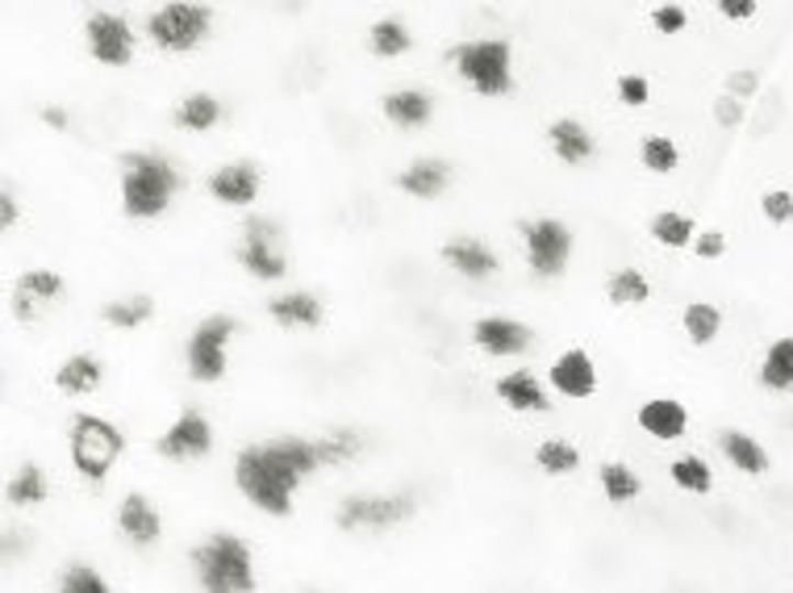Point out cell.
<instances>
[{
	"label": "cell",
	"mask_w": 793,
	"mask_h": 593,
	"mask_svg": "<svg viewBox=\"0 0 793 593\" xmlns=\"http://www.w3.org/2000/svg\"><path fill=\"white\" fill-rule=\"evenodd\" d=\"M313 468H322L317 444H305V439H268V444H255L238 451L234 481L259 510L289 514L292 489L301 485V477H310Z\"/></svg>",
	"instance_id": "6da1fadb"
},
{
	"label": "cell",
	"mask_w": 793,
	"mask_h": 593,
	"mask_svg": "<svg viewBox=\"0 0 793 593\" xmlns=\"http://www.w3.org/2000/svg\"><path fill=\"white\" fill-rule=\"evenodd\" d=\"M180 189V171L164 155L130 150L122 155V205L130 217H159Z\"/></svg>",
	"instance_id": "7a4b0ae2"
},
{
	"label": "cell",
	"mask_w": 793,
	"mask_h": 593,
	"mask_svg": "<svg viewBox=\"0 0 793 593\" xmlns=\"http://www.w3.org/2000/svg\"><path fill=\"white\" fill-rule=\"evenodd\" d=\"M192 564L205 593H250L255 590V569H250V548L238 535H209L201 548L192 551Z\"/></svg>",
	"instance_id": "3957f363"
},
{
	"label": "cell",
	"mask_w": 793,
	"mask_h": 593,
	"mask_svg": "<svg viewBox=\"0 0 793 593\" xmlns=\"http://www.w3.org/2000/svg\"><path fill=\"white\" fill-rule=\"evenodd\" d=\"M122 447L125 435L109 418H97V414H76L71 418V460L88 481H104L109 468L118 465Z\"/></svg>",
	"instance_id": "277c9868"
},
{
	"label": "cell",
	"mask_w": 793,
	"mask_h": 593,
	"mask_svg": "<svg viewBox=\"0 0 793 593\" xmlns=\"http://www.w3.org/2000/svg\"><path fill=\"white\" fill-rule=\"evenodd\" d=\"M459 76L477 88L480 97H505L514 88L510 76V43L501 38H480V43H459L451 51Z\"/></svg>",
	"instance_id": "5b68a950"
},
{
	"label": "cell",
	"mask_w": 793,
	"mask_h": 593,
	"mask_svg": "<svg viewBox=\"0 0 793 593\" xmlns=\"http://www.w3.org/2000/svg\"><path fill=\"white\" fill-rule=\"evenodd\" d=\"M234 331L238 326L226 314H213L192 331V339H188V377L192 381L213 384L226 377V343Z\"/></svg>",
	"instance_id": "8992f818"
},
{
	"label": "cell",
	"mask_w": 793,
	"mask_h": 593,
	"mask_svg": "<svg viewBox=\"0 0 793 593\" xmlns=\"http://www.w3.org/2000/svg\"><path fill=\"white\" fill-rule=\"evenodd\" d=\"M209 4H164L159 13H150V38L164 51H192L209 34Z\"/></svg>",
	"instance_id": "52a82bcc"
},
{
	"label": "cell",
	"mask_w": 793,
	"mask_h": 593,
	"mask_svg": "<svg viewBox=\"0 0 793 593\" xmlns=\"http://www.w3.org/2000/svg\"><path fill=\"white\" fill-rule=\"evenodd\" d=\"M522 234H526V255H530L535 276H560L572 255V231L556 217H539Z\"/></svg>",
	"instance_id": "ba28073f"
},
{
	"label": "cell",
	"mask_w": 793,
	"mask_h": 593,
	"mask_svg": "<svg viewBox=\"0 0 793 593\" xmlns=\"http://www.w3.org/2000/svg\"><path fill=\"white\" fill-rule=\"evenodd\" d=\"M243 247H238V259H243V268L250 276H259V280H280V276L289 272V264H284V255L276 247V222L268 217H250L247 226H243Z\"/></svg>",
	"instance_id": "9c48e42d"
},
{
	"label": "cell",
	"mask_w": 793,
	"mask_h": 593,
	"mask_svg": "<svg viewBox=\"0 0 793 593\" xmlns=\"http://www.w3.org/2000/svg\"><path fill=\"white\" fill-rule=\"evenodd\" d=\"M414 514V493H393V497H347L338 506V527H393Z\"/></svg>",
	"instance_id": "30bf717a"
},
{
	"label": "cell",
	"mask_w": 793,
	"mask_h": 593,
	"mask_svg": "<svg viewBox=\"0 0 793 593\" xmlns=\"http://www.w3.org/2000/svg\"><path fill=\"white\" fill-rule=\"evenodd\" d=\"M209 447H213L209 418L201 410H185V414L171 423V430L159 439V456H167V460H192V456H205Z\"/></svg>",
	"instance_id": "8fae6325"
},
{
	"label": "cell",
	"mask_w": 793,
	"mask_h": 593,
	"mask_svg": "<svg viewBox=\"0 0 793 593\" xmlns=\"http://www.w3.org/2000/svg\"><path fill=\"white\" fill-rule=\"evenodd\" d=\"M88 46H92V55L109 67H122L130 64V55H134V34H130V25L122 18H113V13H92L88 18Z\"/></svg>",
	"instance_id": "7c38bea8"
},
{
	"label": "cell",
	"mask_w": 793,
	"mask_h": 593,
	"mask_svg": "<svg viewBox=\"0 0 793 593\" xmlns=\"http://www.w3.org/2000/svg\"><path fill=\"white\" fill-rule=\"evenodd\" d=\"M477 347L489 356H518L530 347V331L514 318H480L477 322Z\"/></svg>",
	"instance_id": "4fadbf2b"
},
{
	"label": "cell",
	"mask_w": 793,
	"mask_h": 593,
	"mask_svg": "<svg viewBox=\"0 0 793 593\" xmlns=\"http://www.w3.org/2000/svg\"><path fill=\"white\" fill-rule=\"evenodd\" d=\"M209 192L222 201V205H250L259 197V171L250 164H226L209 176Z\"/></svg>",
	"instance_id": "5bb4252c"
},
{
	"label": "cell",
	"mask_w": 793,
	"mask_h": 593,
	"mask_svg": "<svg viewBox=\"0 0 793 593\" xmlns=\"http://www.w3.org/2000/svg\"><path fill=\"white\" fill-rule=\"evenodd\" d=\"M551 384L560 389L563 398H589L597 389V372H593V360L584 356L581 347L563 351L560 360L551 363Z\"/></svg>",
	"instance_id": "9a60e30c"
},
{
	"label": "cell",
	"mask_w": 793,
	"mask_h": 593,
	"mask_svg": "<svg viewBox=\"0 0 793 593\" xmlns=\"http://www.w3.org/2000/svg\"><path fill=\"white\" fill-rule=\"evenodd\" d=\"M639 426H644L651 439H660V444H672V439H681L689 426V414L681 402H672V398H651V402L639 410Z\"/></svg>",
	"instance_id": "2e32d148"
},
{
	"label": "cell",
	"mask_w": 793,
	"mask_h": 593,
	"mask_svg": "<svg viewBox=\"0 0 793 593\" xmlns=\"http://www.w3.org/2000/svg\"><path fill=\"white\" fill-rule=\"evenodd\" d=\"M118 523H122L125 539H130V544H138V548L155 544V539H159V530H164L159 514L150 510V502H146L143 493H125L122 510H118Z\"/></svg>",
	"instance_id": "e0dca14e"
},
{
	"label": "cell",
	"mask_w": 793,
	"mask_h": 593,
	"mask_svg": "<svg viewBox=\"0 0 793 593\" xmlns=\"http://www.w3.org/2000/svg\"><path fill=\"white\" fill-rule=\"evenodd\" d=\"M63 296V280L55 272H25L18 280V289H13V301H18V314L21 318H34L38 314V305H51V301H59Z\"/></svg>",
	"instance_id": "ac0fdd59"
},
{
	"label": "cell",
	"mask_w": 793,
	"mask_h": 593,
	"mask_svg": "<svg viewBox=\"0 0 793 593\" xmlns=\"http://www.w3.org/2000/svg\"><path fill=\"white\" fill-rule=\"evenodd\" d=\"M443 259H447L459 276H472V280H480V276H489L498 268V255L489 251L480 238H451V243L443 247Z\"/></svg>",
	"instance_id": "d6986e66"
},
{
	"label": "cell",
	"mask_w": 793,
	"mask_h": 593,
	"mask_svg": "<svg viewBox=\"0 0 793 593\" xmlns=\"http://www.w3.org/2000/svg\"><path fill=\"white\" fill-rule=\"evenodd\" d=\"M498 398L510 405V410H518V414H526V410H535V414H539V410H547V405H551V402H547V393H543V384L535 381L526 368L510 372V377H501V381H498Z\"/></svg>",
	"instance_id": "ffe728a7"
},
{
	"label": "cell",
	"mask_w": 793,
	"mask_h": 593,
	"mask_svg": "<svg viewBox=\"0 0 793 593\" xmlns=\"http://www.w3.org/2000/svg\"><path fill=\"white\" fill-rule=\"evenodd\" d=\"M718 447H723L727 465H735L739 472H748V477H760V472L769 468V451L756 444L751 435H744V430H723Z\"/></svg>",
	"instance_id": "44dd1931"
},
{
	"label": "cell",
	"mask_w": 793,
	"mask_h": 593,
	"mask_svg": "<svg viewBox=\"0 0 793 593\" xmlns=\"http://www.w3.org/2000/svg\"><path fill=\"white\" fill-rule=\"evenodd\" d=\"M547 138H551V147L560 155L563 164H584L589 155H593V134L581 126V122H572V118H560L556 126L547 130Z\"/></svg>",
	"instance_id": "7402d4cb"
},
{
	"label": "cell",
	"mask_w": 793,
	"mask_h": 593,
	"mask_svg": "<svg viewBox=\"0 0 793 593\" xmlns=\"http://www.w3.org/2000/svg\"><path fill=\"white\" fill-rule=\"evenodd\" d=\"M268 314L280 326H317L322 322V305H317V296L313 293H284V296H276L268 305Z\"/></svg>",
	"instance_id": "603a6c76"
},
{
	"label": "cell",
	"mask_w": 793,
	"mask_h": 593,
	"mask_svg": "<svg viewBox=\"0 0 793 593\" xmlns=\"http://www.w3.org/2000/svg\"><path fill=\"white\" fill-rule=\"evenodd\" d=\"M384 113L405 130L426 126V122H431V97L417 92V88H401V92H389V97H384Z\"/></svg>",
	"instance_id": "cb8c5ba5"
},
{
	"label": "cell",
	"mask_w": 793,
	"mask_h": 593,
	"mask_svg": "<svg viewBox=\"0 0 793 593\" xmlns=\"http://www.w3.org/2000/svg\"><path fill=\"white\" fill-rule=\"evenodd\" d=\"M396 184L410 192V197H438V192L447 189V164L443 159H422L414 168H405L396 176Z\"/></svg>",
	"instance_id": "d4e9b609"
},
{
	"label": "cell",
	"mask_w": 793,
	"mask_h": 593,
	"mask_svg": "<svg viewBox=\"0 0 793 593\" xmlns=\"http://www.w3.org/2000/svg\"><path fill=\"white\" fill-rule=\"evenodd\" d=\"M760 384L772 389V393H790L793 389V335L769 347V356L760 363Z\"/></svg>",
	"instance_id": "484cf974"
},
{
	"label": "cell",
	"mask_w": 793,
	"mask_h": 593,
	"mask_svg": "<svg viewBox=\"0 0 793 593\" xmlns=\"http://www.w3.org/2000/svg\"><path fill=\"white\" fill-rule=\"evenodd\" d=\"M59 389L63 393H92L101 384V360L97 356H71V360L59 368Z\"/></svg>",
	"instance_id": "4316f807"
},
{
	"label": "cell",
	"mask_w": 793,
	"mask_h": 593,
	"mask_svg": "<svg viewBox=\"0 0 793 593\" xmlns=\"http://www.w3.org/2000/svg\"><path fill=\"white\" fill-rule=\"evenodd\" d=\"M718 331H723V314L714 310V305H706V301H693L685 310V335L697 347H706V343L718 339Z\"/></svg>",
	"instance_id": "83f0119b"
},
{
	"label": "cell",
	"mask_w": 793,
	"mask_h": 593,
	"mask_svg": "<svg viewBox=\"0 0 793 593\" xmlns=\"http://www.w3.org/2000/svg\"><path fill=\"white\" fill-rule=\"evenodd\" d=\"M222 118V105L209 97V92H197V97H185V105L176 109V122H180V130H209L213 122Z\"/></svg>",
	"instance_id": "f1b7e54d"
},
{
	"label": "cell",
	"mask_w": 793,
	"mask_h": 593,
	"mask_svg": "<svg viewBox=\"0 0 793 593\" xmlns=\"http://www.w3.org/2000/svg\"><path fill=\"white\" fill-rule=\"evenodd\" d=\"M605 293H610V301H614V305H644L647 296H651V284L644 280V272H635V268H623V272L610 276Z\"/></svg>",
	"instance_id": "f546056e"
},
{
	"label": "cell",
	"mask_w": 793,
	"mask_h": 593,
	"mask_svg": "<svg viewBox=\"0 0 793 593\" xmlns=\"http://www.w3.org/2000/svg\"><path fill=\"white\" fill-rule=\"evenodd\" d=\"M693 217H685V213H656V222H651V234H656V243H664V247H689L693 243Z\"/></svg>",
	"instance_id": "4dcf8cb0"
},
{
	"label": "cell",
	"mask_w": 793,
	"mask_h": 593,
	"mask_svg": "<svg viewBox=\"0 0 793 593\" xmlns=\"http://www.w3.org/2000/svg\"><path fill=\"white\" fill-rule=\"evenodd\" d=\"M150 296H125V301H113V305H104V322L109 326H118V331H134V326H143L150 318Z\"/></svg>",
	"instance_id": "1f68e13d"
},
{
	"label": "cell",
	"mask_w": 793,
	"mask_h": 593,
	"mask_svg": "<svg viewBox=\"0 0 793 593\" xmlns=\"http://www.w3.org/2000/svg\"><path fill=\"white\" fill-rule=\"evenodd\" d=\"M42 497H46V477H42V468L38 465H25L9 481V502L13 506H38Z\"/></svg>",
	"instance_id": "d6a6232c"
},
{
	"label": "cell",
	"mask_w": 793,
	"mask_h": 593,
	"mask_svg": "<svg viewBox=\"0 0 793 593\" xmlns=\"http://www.w3.org/2000/svg\"><path fill=\"white\" fill-rule=\"evenodd\" d=\"M672 481L685 489V493H710V489H714L710 465L702 456H681V460H672Z\"/></svg>",
	"instance_id": "836d02e7"
},
{
	"label": "cell",
	"mask_w": 793,
	"mask_h": 593,
	"mask_svg": "<svg viewBox=\"0 0 793 593\" xmlns=\"http://www.w3.org/2000/svg\"><path fill=\"white\" fill-rule=\"evenodd\" d=\"M602 489H605V497H610L614 506H623V502H635L644 485H639V477H635L626 465H605L602 468Z\"/></svg>",
	"instance_id": "e575fe53"
},
{
	"label": "cell",
	"mask_w": 793,
	"mask_h": 593,
	"mask_svg": "<svg viewBox=\"0 0 793 593\" xmlns=\"http://www.w3.org/2000/svg\"><path fill=\"white\" fill-rule=\"evenodd\" d=\"M639 155H644V168L647 171H660V176H668V171L681 164V150H677V143H672V138H664V134H647L644 147H639Z\"/></svg>",
	"instance_id": "d590c367"
},
{
	"label": "cell",
	"mask_w": 793,
	"mask_h": 593,
	"mask_svg": "<svg viewBox=\"0 0 793 593\" xmlns=\"http://www.w3.org/2000/svg\"><path fill=\"white\" fill-rule=\"evenodd\" d=\"M535 465H539L543 472H551V477H563V472H572V468L581 465V456H577L572 444L547 439V444H539V451H535Z\"/></svg>",
	"instance_id": "8d00e7d4"
},
{
	"label": "cell",
	"mask_w": 793,
	"mask_h": 593,
	"mask_svg": "<svg viewBox=\"0 0 793 593\" xmlns=\"http://www.w3.org/2000/svg\"><path fill=\"white\" fill-rule=\"evenodd\" d=\"M372 51L376 55H384V59H393V55H405L410 51V30L401 22H376L372 25Z\"/></svg>",
	"instance_id": "74e56055"
},
{
	"label": "cell",
	"mask_w": 793,
	"mask_h": 593,
	"mask_svg": "<svg viewBox=\"0 0 793 593\" xmlns=\"http://www.w3.org/2000/svg\"><path fill=\"white\" fill-rule=\"evenodd\" d=\"M359 451V435L355 430H331L322 444H317V460L322 465H343Z\"/></svg>",
	"instance_id": "f35d334b"
},
{
	"label": "cell",
	"mask_w": 793,
	"mask_h": 593,
	"mask_svg": "<svg viewBox=\"0 0 793 593\" xmlns=\"http://www.w3.org/2000/svg\"><path fill=\"white\" fill-rule=\"evenodd\" d=\"M59 593H109V581L97 569H88V564H71V569L63 572Z\"/></svg>",
	"instance_id": "ab89813d"
},
{
	"label": "cell",
	"mask_w": 793,
	"mask_h": 593,
	"mask_svg": "<svg viewBox=\"0 0 793 593\" xmlns=\"http://www.w3.org/2000/svg\"><path fill=\"white\" fill-rule=\"evenodd\" d=\"M760 205H764V217L781 226V222H790V217H793V192L772 189V192H764V197H760Z\"/></svg>",
	"instance_id": "60d3db41"
},
{
	"label": "cell",
	"mask_w": 793,
	"mask_h": 593,
	"mask_svg": "<svg viewBox=\"0 0 793 593\" xmlns=\"http://www.w3.org/2000/svg\"><path fill=\"white\" fill-rule=\"evenodd\" d=\"M618 97H623V101H626L630 109H639V105H647V97H651V85H647L644 76H623V80H618Z\"/></svg>",
	"instance_id": "b9f144b4"
},
{
	"label": "cell",
	"mask_w": 793,
	"mask_h": 593,
	"mask_svg": "<svg viewBox=\"0 0 793 593\" xmlns=\"http://www.w3.org/2000/svg\"><path fill=\"white\" fill-rule=\"evenodd\" d=\"M651 22H656L660 34H681V30H685V9H681V4H660V9L651 13Z\"/></svg>",
	"instance_id": "7bdbcfd3"
},
{
	"label": "cell",
	"mask_w": 793,
	"mask_h": 593,
	"mask_svg": "<svg viewBox=\"0 0 793 593\" xmlns=\"http://www.w3.org/2000/svg\"><path fill=\"white\" fill-rule=\"evenodd\" d=\"M760 92V76L756 71H730L727 76V97L744 101V97H756Z\"/></svg>",
	"instance_id": "ee69618b"
},
{
	"label": "cell",
	"mask_w": 793,
	"mask_h": 593,
	"mask_svg": "<svg viewBox=\"0 0 793 593\" xmlns=\"http://www.w3.org/2000/svg\"><path fill=\"white\" fill-rule=\"evenodd\" d=\"M693 251H697V259H718V255L727 251V238L718 231H706L693 238Z\"/></svg>",
	"instance_id": "f6af8a7d"
},
{
	"label": "cell",
	"mask_w": 793,
	"mask_h": 593,
	"mask_svg": "<svg viewBox=\"0 0 793 593\" xmlns=\"http://www.w3.org/2000/svg\"><path fill=\"white\" fill-rule=\"evenodd\" d=\"M714 118H718L723 126H739V122H744V105H739L735 97H718V101H714Z\"/></svg>",
	"instance_id": "bcb514c9"
},
{
	"label": "cell",
	"mask_w": 793,
	"mask_h": 593,
	"mask_svg": "<svg viewBox=\"0 0 793 593\" xmlns=\"http://www.w3.org/2000/svg\"><path fill=\"white\" fill-rule=\"evenodd\" d=\"M718 13H723L727 22H748V18H756V4H751V0H723Z\"/></svg>",
	"instance_id": "7dc6e473"
},
{
	"label": "cell",
	"mask_w": 793,
	"mask_h": 593,
	"mask_svg": "<svg viewBox=\"0 0 793 593\" xmlns=\"http://www.w3.org/2000/svg\"><path fill=\"white\" fill-rule=\"evenodd\" d=\"M0 226H4V231H13V226H18V201H13V192L9 189L0 192Z\"/></svg>",
	"instance_id": "c3c4849f"
},
{
	"label": "cell",
	"mask_w": 793,
	"mask_h": 593,
	"mask_svg": "<svg viewBox=\"0 0 793 593\" xmlns=\"http://www.w3.org/2000/svg\"><path fill=\"white\" fill-rule=\"evenodd\" d=\"M42 118H46V126H55V130L67 126V113H63V109H55V105H51V109H42Z\"/></svg>",
	"instance_id": "681fc988"
}]
</instances>
